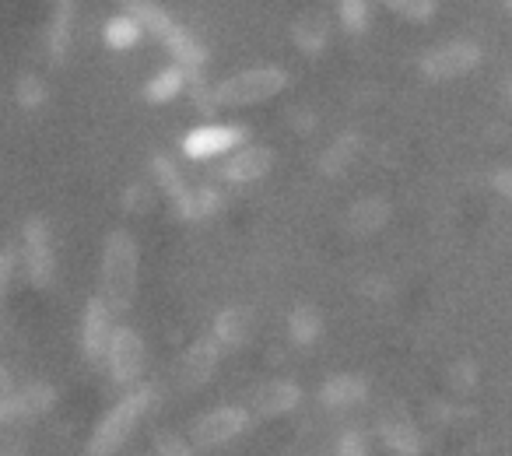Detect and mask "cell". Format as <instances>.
<instances>
[{"label":"cell","instance_id":"obj_23","mask_svg":"<svg viewBox=\"0 0 512 456\" xmlns=\"http://www.w3.org/2000/svg\"><path fill=\"white\" fill-rule=\"evenodd\" d=\"M183 81H186V67L183 64L169 67V71H162V74H155V78H151V85L144 88V95H148V102H165V99H172L179 88H183Z\"/></svg>","mask_w":512,"mask_h":456},{"label":"cell","instance_id":"obj_1","mask_svg":"<svg viewBox=\"0 0 512 456\" xmlns=\"http://www.w3.org/2000/svg\"><path fill=\"white\" fill-rule=\"evenodd\" d=\"M137 292V243L130 232H109L102 250V299L113 313H127Z\"/></svg>","mask_w":512,"mask_h":456},{"label":"cell","instance_id":"obj_6","mask_svg":"<svg viewBox=\"0 0 512 456\" xmlns=\"http://www.w3.org/2000/svg\"><path fill=\"white\" fill-rule=\"evenodd\" d=\"M246 425L249 414L242 407H214L193 425V442L197 446H221V442H232L235 435L246 432Z\"/></svg>","mask_w":512,"mask_h":456},{"label":"cell","instance_id":"obj_27","mask_svg":"<svg viewBox=\"0 0 512 456\" xmlns=\"http://www.w3.org/2000/svg\"><path fill=\"white\" fill-rule=\"evenodd\" d=\"M18 102H22L25 109H39L46 102V88L39 78H25L22 85H18Z\"/></svg>","mask_w":512,"mask_h":456},{"label":"cell","instance_id":"obj_7","mask_svg":"<svg viewBox=\"0 0 512 456\" xmlns=\"http://www.w3.org/2000/svg\"><path fill=\"white\" fill-rule=\"evenodd\" d=\"M109 372L120 386L137 383L144 372V341L130 327H120L109 344Z\"/></svg>","mask_w":512,"mask_h":456},{"label":"cell","instance_id":"obj_36","mask_svg":"<svg viewBox=\"0 0 512 456\" xmlns=\"http://www.w3.org/2000/svg\"><path fill=\"white\" fill-rule=\"evenodd\" d=\"M509 106H512V81H509Z\"/></svg>","mask_w":512,"mask_h":456},{"label":"cell","instance_id":"obj_24","mask_svg":"<svg viewBox=\"0 0 512 456\" xmlns=\"http://www.w3.org/2000/svg\"><path fill=\"white\" fill-rule=\"evenodd\" d=\"M137 39H141V22H137L134 15L113 18V22L106 25V43L113 46V50H130Z\"/></svg>","mask_w":512,"mask_h":456},{"label":"cell","instance_id":"obj_11","mask_svg":"<svg viewBox=\"0 0 512 456\" xmlns=\"http://www.w3.org/2000/svg\"><path fill=\"white\" fill-rule=\"evenodd\" d=\"M242 137H246L242 127H200V130H193V134H186L183 151H186V158L204 162V158H214V155H221V151L235 148Z\"/></svg>","mask_w":512,"mask_h":456},{"label":"cell","instance_id":"obj_26","mask_svg":"<svg viewBox=\"0 0 512 456\" xmlns=\"http://www.w3.org/2000/svg\"><path fill=\"white\" fill-rule=\"evenodd\" d=\"M337 8H341V22H344V29L362 32L365 25H369V0H341Z\"/></svg>","mask_w":512,"mask_h":456},{"label":"cell","instance_id":"obj_13","mask_svg":"<svg viewBox=\"0 0 512 456\" xmlns=\"http://www.w3.org/2000/svg\"><path fill=\"white\" fill-rule=\"evenodd\" d=\"M379 439L400 456H418L421 453V432L404 411H390L379 421Z\"/></svg>","mask_w":512,"mask_h":456},{"label":"cell","instance_id":"obj_10","mask_svg":"<svg viewBox=\"0 0 512 456\" xmlns=\"http://www.w3.org/2000/svg\"><path fill=\"white\" fill-rule=\"evenodd\" d=\"M53 400H57L53 386H46V383L25 386V393H11L8 400H0V425H11V421H22V418H36V414L50 411Z\"/></svg>","mask_w":512,"mask_h":456},{"label":"cell","instance_id":"obj_32","mask_svg":"<svg viewBox=\"0 0 512 456\" xmlns=\"http://www.w3.org/2000/svg\"><path fill=\"white\" fill-rule=\"evenodd\" d=\"M158 456H190V446L176 435H162L158 439Z\"/></svg>","mask_w":512,"mask_h":456},{"label":"cell","instance_id":"obj_33","mask_svg":"<svg viewBox=\"0 0 512 456\" xmlns=\"http://www.w3.org/2000/svg\"><path fill=\"white\" fill-rule=\"evenodd\" d=\"M127 207H130V211H148V207H151L148 190H144V186H130V190H127Z\"/></svg>","mask_w":512,"mask_h":456},{"label":"cell","instance_id":"obj_2","mask_svg":"<svg viewBox=\"0 0 512 456\" xmlns=\"http://www.w3.org/2000/svg\"><path fill=\"white\" fill-rule=\"evenodd\" d=\"M288 85V74L281 67H253V71L232 74L228 81L214 85L211 92H200L197 102L200 109H242V106H256V102H267Z\"/></svg>","mask_w":512,"mask_h":456},{"label":"cell","instance_id":"obj_37","mask_svg":"<svg viewBox=\"0 0 512 456\" xmlns=\"http://www.w3.org/2000/svg\"><path fill=\"white\" fill-rule=\"evenodd\" d=\"M505 8H509V11H512V0H505Z\"/></svg>","mask_w":512,"mask_h":456},{"label":"cell","instance_id":"obj_20","mask_svg":"<svg viewBox=\"0 0 512 456\" xmlns=\"http://www.w3.org/2000/svg\"><path fill=\"white\" fill-rule=\"evenodd\" d=\"M288 330H292V341L295 344H313L316 337H320V330H323L320 309H313V306L292 309V316H288Z\"/></svg>","mask_w":512,"mask_h":456},{"label":"cell","instance_id":"obj_16","mask_svg":"<svg viewBox=\"0 0 512 456\" xmlns=\"http://www.w3.org/2000/svg\"><path fill=\"white\" fill-rule=\"evenodd\" d=\"M249 330H253V313L242 306H228L214 316V337H218L225 348H239L249 337Z\"/></svg>","mask_w":512,"mask_h":456},{"label":"cell","instance_id":"obj_21","mask_svg":"<svg viewBox=\"0 0 512 456\" xmlns=\"http://www.w3.org/2000/svg\"><path fill=\"white\" fill-rule=\"evenodd\" d=\"M327 36H330L327 18H323L320 11L306 15L299 22V29H295V43H299V50H306V53H320L323 46H327Z\"/></svg>","mask_w":512,"mask_h":456},{"label":"cell","instance_id":"obj_8","mask_svg":"<svg viewBox=\"0 0 512 456\" xmlns=\"http://www.w3.org/2000/svg\"><path fill=\"white\" fill-rule=\"evenodd\" d=\"M113 309L106 306V299H92L88 302V313H85V327H81V344H85V355L92 362H102L109 355V344H113V320H109Z\"/></svg>","mask_w":512,"mask_h":456},{"label":"cell","instance_id":"obj_19","mask_svg":"<svg viewBox=\"0 0 512 456\" xmlns=\"http://www.w3.org/2000/svg\"><path fill=\"white\" fill-rule=\"evenodd\" d=\"M53 25H50V57L64 60L67 46H71V18H74V0H53Z\"/></svg>","mask_w":512,"mask_h":456},{"label":"cell","instance_id":"obj_28","mask_svg":"<svg viewBox=\"0 0 512 456\" xmlns=\"http://www.w3.org/2000/svg\"><path fill=\"white\" fill-rule=\"evenodd\" d=\"M449 383L456 386V390H474V383H477V365L474 362H456L453 369H449Z\"/></svg>","mask_w":512,"mask_h":456},{"label":"cell","instance_id":"obj_22","mask_svg":"<svg viewBox=\"0 0 512 456\" xmlns=\"http://www.w3.org/2000/svg\"><path fill=\"white\" fill-rule=\"evenodd\" d=\"M358 155V137L355 134H344L337 137L334 144H330L327 151H323V162L320 169L327 172V176H337V172H344L351 165V158Z\"/></svg>","mask_w":512,"mask_h":456},{"label":"cell","instance_id":"obj_9","mask_svg":"<svg viewBox=\"0 0 512 456\" xmlns=\"http://www.w3.org/2000/svg\"><path fill=\"white\" fill-rule=\"evenodd\" d=\"M218 355H221V341H218V337H200L193 348H186L183 365H179L183 386H190V390L204 386L207 379L214 376V369H218Z\"/></svg>","mask_w":512,"mask_h":456},{"label":"cell","instance_id":"obj_15","mask_svg":"<svg viewBox=\"0 0 512 456\" xmlns=\"http://www.w3.org/2000/svg\"><path fill=\"white\" fill-rule=\"evenodd\" d=\"M365 393H369V386H365L362 376H334V379H327V383H323L320 400L327 407H334V411H344V407L362 404Z\"/></svg>","mask_w":512,"mask_h":456},{"label":"cell","instance_id":"obj_25","mask_svg":"<svg viewBox=\"0 0 512 456\" xmlns=\"http://www.w3.org/2000/svg\"><path fill=\"white\" fill-rule=\"evenodd\" d=\"M383 8H390L393 15L407 18V22H432L435 18V0H379Z\"/></svg>","mask_w":512,"mask_h":456},{"label":"cell","instance_id":"obj_31","mask_svg":"<svg viewBox=\"0 0 512 456\" xmlns=\"http://www.w3.org/2000/svg\"><path fill=\"white\" fill-rule=\"evenodd\" d=\"M11 274H15V253L4 250V253H0V309H4V299H8Z\"/></svg>","mask_w":512,"mask_h":456},{"label":"cell","instance_id":"obj_17","mask_svg":"<svg viewBox=\"0 0 512 456\" xmlns=\"http://www.w3.org/2000/svg\"><path fill=\"white\" fill-rule=\"evenodd\" d=\"M155 176H158V186L172 197L176 211L183 214V218H193V190H186V183H183V176H179L176 165H172L169 158L158 155L155 158Z\"/></svg>","mask_w":512,"mask_h":456},{"label":"cell","instance_id":"obj_12","mask_svg":"<svg viewBox=\"0 0 512 456\" xmlns=\"http://www.w3.org/2000/svg\"><path fill=\"white\" fill-rule=\"evenodd\" d=\"M302 400V390L295 379H274V383H264L253 393V411L260 418H278V414H288L295 404Z\"/></svg>","mask_w":512,"mask_h":456},{"label":"cell","instance_id":"obj_18","mask_svg":"<svg viewBox=\"0 0 512 456\" xmlns=\"http://www.w3.org/2000/svg\"><path fill=\"white\" fill-rule=\"evenodd\" d=\"M386 218H390V204H386L383 197H365V200H358V204L348 211L351 232H362V236H369V232L383 228Z\"/></svg>","mask_w":512,"mask_h":456},{"label":"cell","instance_id":"obj_14","mask_svg":"<svg viewBox=\"0 0 512 456\" xmlns=\"http://www.w3.org/2000/svg\"><path fill=\"white\" fill-rule=\"evenodd\" d=\"M274 162V151L264 148V144H249L239 155H232L225 162V179L228 183H253V179L267 176Z\"/></svg>","mask_w":512,"mask_h":456},{"label":"cell","instance_id":"obj_29","mask_svg":"<svg viewBox=\"0 0 512 456\" xmlns=\"http://www.w3.org/2000/svg\"><path fill=\"white\" fill-rule=\"evenodd\" d=\"M337 456H369V442H365L362 432H344L341 435V446H337Z\"/></svg>","mask_w":512,"mask_h":456},{"label":"cell","instance_id":"obj_30","mask_svg":"<svg viewBox=\"0 0 512 456\" xmlns=\"http://www.w3.org/2000/svg\"><path fill=\"white\" fill-rule=\"evenodd\" d=\"M221 207V197L214 190H197L193 193V218H207Z\"/></svg>","mask_w":512,"mask_h":456},{"label":"cell","instance_id":"obj_4","mask_svg":"<svg viewBox=\"0 0 512 456\" xmlns=\"http://www.w3.org/2000/svg\"><path fill=\"white\" fill-rule=\"evenodd\" d=\"M481 64V46L470 39H456V43L435 46L421 57V74L428 81H456L463 74H470Z\"/></svg>","mask_w":512,"mask_h":456},{"label":"cell","instance_id":"obj_35","mask_svg":"<svg viewBox=\"0 0 512 456\" xmlns=\"http://www.w3.org/2000/svg\"><path fill=\"white\" fill-rule=\"evenodd\" d=\"M15 393V379H11L8 365H0V400H8Z\"/></svg>","mask_w":512,"mask_h":456},{"label":"cell","instance_id":"obj_5","mask_svg":"<svg viewBox=\"0 0 512 456\" xmlns=\"http://www.w3.org/2000/svg\"><path fill=\"white\" fill-rule=\"evenodd\" d=\"M25 264H29V281L36 288H46L53 281L57 260H53V243L43 218H32L25 225Z\"/></svg>","mask_w":512,"mask_h":456},{"label":"cell","instance_id":"obj_3","mask_svg":"<svg viewBox=\"0 0 512 456\" xmlns=\"http://www.w3.org/2000/svg\"><path fill=\"white\" fill-rule=\"evenodd\" d=\"M151 404H155V390H151V386H141L137 393L123 397L92 432V439H88V456H113L116 449L130 439V432H134L137 421L148 414Z\"/></svg>","mask_w":512,"mask_h":456},{"label":"cell","instance_id":"obj_34","mask_svg":"<svg viewBox=\"0 0 512 456\" xmlns=\"http://www.w3.org/2000/svg\"><path fill=\"white\" fill-rule=\"evenodd\" d=\"M491 186H495L498 193H502L505 200H512V169H502L495 179H491Z\"/></svg>","mask_w":512,"mask_h":456}]
</instances>
